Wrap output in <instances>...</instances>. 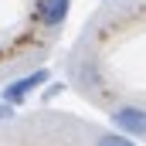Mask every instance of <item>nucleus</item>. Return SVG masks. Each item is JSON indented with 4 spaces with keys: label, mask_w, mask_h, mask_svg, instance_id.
<instances>
[{
    "label": "nucleus",
    "mask_w": 146,
    "mask_h": 146,
    "mask_svg": "<svg viewBox=\"0 0 146 146\" xmlns=\"http://www.w3.org/2000/svg\"><path fill=\"white\" fill-rule=\"evenodd\" d=\"M112 126L122 133V136H136V139H146V109L143 106H119V109L109 112Z\"/></svg>",
    "instance_id": "obj_1"
},
{
    "label": "nucleus",
    "mask_w": 146,
    "mask_h": 146,
    "mask_svg": "<svg viewBox=\"0 0 146 146\" xmlns=\"http://www.w3.org/2000/svg\"><path fill=\"white\" fill-rule=\"evenodd\" d=\"M44 82H48V72H44V68L24 75V78H17V82H7V85H3V92H0V102L21 106V102H27V95H34Z\"/></svg>",
    "instance_id": "obj_2"
},
{
    "label": "nucleus",
    "mask_w": 146,
    "mask_h": 146,
    "mask_svg": "<svg viewBox=\"0 0 146 146\" xmlns=\"http://www.w3.org/2000/svg\"><path fill=\"white\" fill-rule=\"evenodd\" d=\"M68 10H72V0H34V21L48 31L61 27L68 21Z\"/></svg>",
    "instance_id": "obj_3"
},
{
    "label": "nucleus",
    "mask_w": 146,
    "mask_h": 146,
    "mask_svg": "<svg viewBox=\"0 0 146 146\" xmlns=\"http://www.w3.org/2000/svg\"><path fill=\"white\" fill-rule=\"evenodd\" d=\"M95 146H136V139H129V136H122V133H102Z\"/></svg>",
    "instance_id": "obj_4"
},
{
    "label": "nucleus",
    "mask_w": 146,
    "mask_h": 146,
    "mask_svg": "<svg viewBox=\"0 0 146 146\" xmlns=\"http://www.w3.org/2000/svg\"><path fill=\"white\" fill-rule=\"evenodd\" d=\"M7 119H14V106L10 102H0V122H7Z\"/></svg>",
    "instance_id": "obj_5"
},
{
    "label": "nucleus",
    "mask_w": 146,
    "mask_h": 146,
    "mask_svg": "<svg viewBox=\"0 0 146 146\" xmlns=\"http://www.w3.org/2000/svg\"><path fill=\"white\" fill-rule=\"evenodd\" d=\"M58 92H65V85H48V88H44V99H54Z\"/></svg>",
    "instance_id": "obj_6"
}]
</instances>
